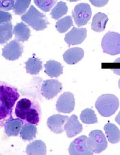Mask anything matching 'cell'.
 I'll return each mask as SVG.
<instances>
[{
	"instance_id": "836d02e7",
	"label": "cell",
	"mask_w": 120,
	"mask_h": 155,
	"mask_svg": "<svg viewBox=\"0 0 120 155\" xmlns=\"http://www.w3.org/2000/svg\"><path fill=\"white\" fill-rule=\"evenodd\" d=\"M115 120H116V122L120 125V111H119V113L118 114V115L116 116V118H115Z\"/></svg>"
},
{
	"instance_id": "4316f807",
	"label": "cell",
	"mask_w": 120,
	"mask_h": 155,
	"mask_svg": "<svg viewBox=\"0 0 120 155\" xmlns=\"http://www.w3.org/2000/svg\"><path fill=\"white\" fill-rule=\"evenodd\" d=\"M68 11V7L65 2H59L57 3L55 7L53 8L51 12V18L55 19H59L62 16L67 14Z\"/></svg>"
},
{
	"instance_id": "4fadbf2b",
	"label": "cell",
	"mask_w": 120,
	"mask_h": 155,
	"mask_svg": "<svg viewBox=\"0 0 120 155\" xmlns=\"http://www.w3.org/2000/svg\"><path fill=\"white\" fill-rule=\"evenodd\" d=\"M64 130L68 138H73L83 130V125L81 124L78 117L75 114L71 115L64 125Z\"/></svg>"
},
{
	"instance_id": "83f0119b",
	"label": "cell",
	"mask_w": 120,
	"mask_h": 155,
	"mask_svg": "<svg viewBox=\"0 0 120 155\" xmlns=\"http://www.w3.org/2000/svg\"><path fill=\"white\" fill-rule=\"evenodd\" d=\"M73 25V21L71 16H66L62 19H59L56 23V29L60 33L66 32Z\"/></svg>"
},
{
	"instance_id": "d6a6232c",
	"label": "cell",
	"mask_w": 120,
	"mask_h": 155,
	"mask_svg": "<svg viewBox=\"0 0 120 155\" xmlns=\"http://www.w3.org/2000/svg\"><path fill=\"white\" fill-rule=\"evenodd\" d=\"M90 2L94 6L97 7H101L106 5L107 3L108 2V0H101V1H99V0H97V1H95V0H94V1H93V0H90Z\"/></svg>"
},
{
	"instance_id": "e0dca14e",
	"label": "cell",
	"mask_w": 120,
	"mask_h": 155,
	"mask_svg": "<svg viewBox=\"0 0 120 155\" xmlns=\"http://www.w3.org/2000/svg\"><path fill=\"white\" fill-rule=\"evenodd\" d=\"M13 33L15 36V39L18 41L24 42L27 41L31 36L29 28L23 22L18 23L14 26Z\"/></svg>"
},
{
	"instance_id": "5bb4252c",
	"label": "cell",
	"mask_w": 120,
	"mask_h": 155,
	"mask_svg": "<svg viewBox=\"0 0 120 155\" xmlns=\"http://www.w3.org/2000/svg\"><path fill=\"white\" fill-rule=\"evenodd\" d=\"M24 122L20 118L9 119L5 124V133L8 137H17L21 131Z\"/></svg>"
},
{
	"instance_id": "f1b7e54d",
	"label": "cell",
	"mask_w": 120,
	"mask_h": 155,
	"mask_svg": "<svg viewBox=\"0 0 120 155\" xmlns=\"http://www.w3.org/2000/svg\"><path fill=\"white\" fill-rule=\"evenodd\" d=\"M30 3V0H17L13 8L14 12L18 15H21L26 12Z\"/></svg>"
},
{
	"instance_id": "e575fe53",
	"label": "cell",
	"mask_w": 120,
	"mask_h": 155,
	"mask_svg": "<svg viewBox=\"0 0 120 155\" xmlns=\"http://www.w3.org/2000/svg\"><path fill=\"white\" fill-rule=\"evenodd\" d=\"M112 71L114 74L120 76V69H112Z\"/></svg>"
},
{
	"instance_id": "7402d4cb",
	"label": "cell",
	"mask_w": 120,
	"mask_h": 155,
	"mask_svg": "<svg viewBox=\"0 0 120 155\" xmlns=\"http://www.w3.org/2000/svg\"><path fill=\"white\" fill-rule=\"evenodd\" d=\"M42 68V63L40 59L35 56L31 57L26 62V69L28 73L36 75L39 73Z\"/></svg>"
},
{
	"instance_id": "603a6c76",
	"label": "cell",
	"mask_w": 120,
	"mask_h": 155,
	"mask_svg": "<svg viewBox=\"0 0 120 155\" xmlns=\"http://www.w3.org/2000/svg\"><path fill=\"white\" fill-rule=\"evenodd\" d=\"M37 128L36 125L31 124H24L20 131V137L24 141H31L36 137Z\"/></svg>"
},
{
	"instance_id": "d4e9b609",
	"label": "cell",
	"mask_w": 120,
	"mask_h": 155,
	"mask_svg": "<svg viewBox=\"0 0 120 155\" xmlns=\"http://www.w3.org/2000/svg\"><path fill=\"white\" fill-rule=\"evenodd\" d=\"M40 114V111L39 108L36 105H33L29 111L28 112L26 116V118L24 122H26L27 124H31L36 125L39 123Z\"/></svg>"
},
{
	"instance_id": "52a82bcc",
	"label": "cell",
	"mask_w": 120,
	"mask_h": 155,
	"mask_svg": "<svg viewBox=\"0 0 120 155\" xmlns=\"http://www.w3.org/2000/svg\"><path fill=\"white\" fill-rule=\"evenodd\" d=\"M88 137L85 135L81 136L74 140L69 147L70 155H92L94 153L90 149L87 143Z\"/></svg>"
},
{
	"instance_id": "7a4b0ae2",
	"label": "cell",
	"mask_w": 120,
	"mask_h": 155,
	"mask_svg": "<svg viewBox=\"0 0 120 155\" xmlns=\"http://www.w3.org/2000/svg\"><path fill=\"white\" fill-rule=\"evenodd\" d=\"M119 106L118 98L112 94H105L100 96L95 102V108L104 117L112 116L117 111Z\"/></svg>"
},
{
	"instance_id": "4dcf8cb0",
	"label": "cell",
	"mask_w": 120,
	"mask_h": 155,
	"mask_svg": "<svg viewBox=\"0 0 120 155\" xmlns=\"http://www.w3.org/2000/svg\"><path fill=\"white\" fill-rule=\"evenodd\" d=\"M15 1L13 0H10V1H5V0H3V1L0 2V8H1L2 11H10L12 8H14V4H15Z\"/></svg>"
},
{
	"instance_id": "6da1fadb",
	"label": "cell",
	"mask_w": 120,
	"mask_h": 155,
	"mask_svg": "<svg viewBox=\"0 0 120 155\" xmlns=\"http://www.w3.org/2000/svg\"><path fill=\"white\" fill-rule=\"evenodd\" d=\"M20 97L18 90L2 83L0 87V119L3 120L12 114L13 106Z\"/></svg>"
},
{
	"instance_id": "1f68e13d",
	"label": "cell",
	"mask_w": 120,
	"mask_h": 155,
	"mask_svg": "<svg viewBox=\"0 0 120 155\" xmlns=\"http://www.w3.org/2000/svg\"><path fill=\"white\" fill-rule=\"evenodd\" d=\"M0 15H1V21H0L1 23L11 22L12 19L11 14L5 11H1V12H0Z\"/></svg>"
},
{
	"instance_id": "30bf717a",
	"label": "cell",
	"mask_w": 120,
	"mask_h": 155,
	"mask_svg": "<svg viewBox=\"0 0 120 155\" xmlns=\"http://www.w3.org/2000/svg\"><path fill=\"white\" fill-rule=\"evenodd\" d=\"M74 96L70 92H66L58 99L56 104V109L60 113H70L75 108Z\"/></svg>"
},
{
	"instance_id": "5b68a950",
	"label": "cell",
	"mask_w": 120,
	"mask_h": 155,
	"mask_svg": "<svg viewBox=\"0 0 120 155\" xmlns=\"http://www.w3.org/2000/svg\"><path fill=\"white\" fill-rule=\"evenodd\" d=\"M87 143L94 153L99 154L107 147V141L104 133L101 130H94L89 134Z\"/></svg>"
},
{
	"instance_id": "cb8c5ba5",
	"label": "cell",
	"mask_w": 120,
	"mask_h": 155,
	"mask_svg": "<svg viewBox=\"0 0 120 155\" xmlns=\"http://www.w3.org/2000/svg\"><path fill=\"white\" fill-rule=\"evenodd\" d=\"M12 25L11 22L3 23L0 25V43L7 42L12 37Z\"/></svg>"
},
{
	"instance_id": "7c38bea8",
	"label": "cell",
	"mask_w": 120,
	"mask_h": 155,
	"mask_svg": "<svg viewBox=\"0 0 120 155\" xmlns=\"http://www.w3.org/2000/svg\"><path fill=\"white\" fill-rule=\"evenodd\" d=\"M68 118V116L54 114L47 119V125L52 132L60 134L64 130V125Z\"/></svg>"
},
{
	"instance_id": "484cf974",
	"label": "cell",
	"mask_w": 120,
	"mask_h": 155,
	"mask_svg": "<svg viewBox=\"0 0 120 155\" xmlns=\"http://www.w3.org/2000/svg\"><path fill=\"white\" fill-rule=\"evenodd\" d=\"M80 119L86 124H92L98 122V118L94 110L92 109H86L81 112Z\"/></svg>"
},
{
	"instance_id": "ffe728a7",
	"label": "cell",
	"mask_w": 120,
	"mask_h": 155,
	"mask_svg": "<svg viewBox=\"0 0 120 155\" xmlns=\"http://www.w3.org/2000/svg\"><path fill=\"white\" fill-rule=\"evenodd\" d=\"M26 152L28 155H46V145L40 140H35L27 145Z\"/></svg>"
},
{
	"instance_id": "8fae6325",
	"label": "cell",
	"mask_w": 120,
	"mask_h": 155,
	"mask_svg": "<svg viewBox=\"0 0 120 155\" xmlns=\"http://www.w3.org/2000/svg\"><path fill=\"white\" fill-rule=\"evenodd\" d=\"M87 31L85 28L74 27L65 35L64 40L69 45H75L82 43L86 38Z\"/></svg>"
},
{
	"instance_id": "9c48e42d",
	"label": "cell",
	"mask_w": 120,
	"mask_h": 155,
	"mask_svg": "<svg viewBox=\"0 0 120 155\" xmlns=\"http://www.w3.org/2000/svg\"><path fill=\"white\" fill-rule=\"evenodd\" d=\"M62 89L60 82L57 80H47L43 81L41 86V93L47 100L53 98Z\"/></svg>"
},
{
	"instance_id": "d590c367",
	"label": "cell",
	"mask_w": 120,
	"mask_h": 155,
	"mask_svg": "<svg viewBox=\"0 0 120 155\" xmlns=\"http://www.w3.org/2000/svg\"><path fill=\"white\" fill-rule=\"evenodd\" d=\"M115 63H120V58H117V59L114 61Z\"/></svg>"
},
{
	"instance_id": "8d00e7d4",
	"label": "cell",
	"mask_w": 120,
	"mask_h": 155,
	"mask_svg": "<svg viewBox=\"0 0 120 155\" xmlns=\"http://www.w3.org/2000/svg\"><path fill=\"white\" fill-rule=\"evenodd\" d=\"M118 85H119V89H120V79H119V82H118Z\"/></svg>"
},
{
	"instance_id": "9a60e30c",
	"label": "cell",
	"mask_w": 120,
	"mask_h": 155,
	"mask_svg": "<svg viewBox=\"0 0 120 155\" xmlns=\"http://www.w3.org/2000/svg\"><path fill=\"white\" fill-rule=\"evenodd\" d=\"M84 52L83 48L74 47L67 50L63 54V58L66 64L74 65L83 59Z\"/></svg>"
},
{
	"instance_id": "2e32d148",
	"label": "cell",
	"mask_w": 120,
	"mask_h": 155,
	"mask_svg": "<svg viewBox=\"0 0 120 155\" xmlns=\"http://www.w3.org/2000/svg\"><path fill=\"white\" fill-rule=\"evenodd\" d=\"M33 106L32 101L27 98H22L18 101L15 109V114L18 118L25 121L26 116Z\"/></svg>"
},
{
	"instance_id": "f546056e",
	"label": "cell",
	"mask_w": 120,
	"mask_h": 155,
	"mask_svg": "<svg viewBox=\"0 0 120 155\" xmlns=\"http://www.w3.org/2000/svg\"><path fill=\"white\" fill-rule=\"evenodd\" d=\"M37 5L41 10L44 12H48L50 11L51 8L53 7V6L56 3V1L55 0H46V1H38V0H35L34 2Z\"/></svg>"
},
{
	"instance_id": "8992f818",
	"label": "cell",
	"mask_w": 120,
	"mask_h": 155,
	"mask_svg": "<svg viewBox=\"0 0 120 155\" xmlns=\"http://www.w3.org/2000/svg\"><path fill=\"white\" fill-rule=\"evenodd\" d=\"M72 16L77 25H85L92 17V9L88 3H79L72 11Z\"/></svg>"
},
{
	"instance_id": "3957f363",
	"label": "cell",
	"mask_w": 120,
	"mask_h": 155,
	"mask_svg": "<svg viewBox=\"0 0 120 155\" xmlns=\"http://www.w3.org/2000/svg\"><path fill=\"white\" fill-rule=\"evenodd\" d=\"M21 19L37 31L44 30L48 25L46 16L33 5L30 7L27 13L22 16Z\"/></svg>"
},
{
	"instance_id": "44dd1931",
	"label": "cell",
	"mask_w": 120,
	"mask_h": 155,
	"mask_svg": "<svg viewBox=\"0 0 120 155\" xmlns=\"http://www.w3.org/2000/svg\"><path fill=\"white\" fill-rule=\"evenodd\" d=\"M105 133L110 143H117L120 141V130L112 123H107L104 126Z\"/></svg>"
},
{
	"instance_id": "277c9868",
	"label": "cell",
	"mask_w": 120,
	"mask_h": 155,
	"mask_svg": "<svg viewBox=\"0 0 120 155\" xmlns=\"http://www.w3.org/2000/svg\"><path fill=\"white\" fill-rule=\"evenodd\" d=\"M103 52L115 56L120 54V34L108 32L105 35L101 42Z\"/></svg>"
},
{
	"instance_id": "d6986e66",
	"label": "cell",
	"mask_w": 120,
	"mask_h": 155,
	"mask_svg": "<svg viewBox=\"0 0 120 155\" xmlns=\"http://www.w3.org/2000/svg\"><path fill=\"white\" fill-rule=\"evenodd\" d=\"M44 67L46 74L51 78H57L63 73V67L60 63L55 60L47 61Z\"/></svg>"
},
{
	"instance_id": "ba28073f",
	"label": "cell",
	"mask_w": 120,
	"mask_h": 155,
	"mask_svg": "<svg viewBox=\"0 0 120 155\" xmlns=\"http://www.w3.org/2000/svg\"><path fill=\"white\" fill-rule=\"evenodd\" d=\"M23 51V47L20 41L14 40L9 42L2 49V56L8 60H16Z\"/></svg>"
},
{
	"instance_id": "ac0fdd59",
	"label": "cell",
	"mask_w": 120,
	"mask_h": 155,
	"mask_svg": "<svg viewBox=\"0 0 120 155\" xmlns=\"http://www.w3.org/2000/svg\"><path fill=\"white\" fill-rule=\"evenodd\" d=\"M108 21L107 14L102 12H99L95 14L93 18L91 28L95 32H101L105 31L106 28L107 23Z\"/></svg>"
}]
</instances>
